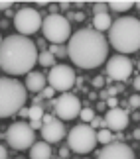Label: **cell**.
I'll return each instance as SVG.
<instances>
[{"label": "cell", "mask_w": 140, "mask_h": 159, "mask_svg": "<svg viewBox=\"0 0 140 159\" xmlns=\"http://www.w3.org/2000/svg\"><path fill=\"white\" fill-rule=\"evenodd\" d=\"M109 55V41L101 32L93 28H83L69 38L67 57H71L73 65L81 69H95L103 65Z\"/></svg>", "instance_id": "1"}, {"label": "cell", "mask_w": 140, "mask_h": 159, "mask_svg": "<svg viewBox=\"0 0 140 159\" xmlns=\"http://www.w3.org/2000/svg\"><path fill=\"white\" fill-rule=\"evenodd\" d=\"M38 63V49L36 43L26 35H8L0 45V65L8 75H24L32 73L34 65Z\"/></svg>", "instance_id": "2"}, {"label": "cell", "mask_w": 140, "mask_h": 159, "mask_svg": "<svg viewBox=\"0 0 140 159\" xmlns=\"http://www.w3.org/2000/svg\"><path fill=\"white\" fill-rule=\"evenodd\" d=\"M109 41L120 55L134 53L140 49V20L124 16L113 22L109 30Z\"/></svg>", "instance_id": "3"}, {"label": "cell", "mask_w": 140, "mask_h": 159, "mask_svg": "<svg viewBox=\"0 0 140 159\" xmlns=\"http://www.w3.org/2000/svg\"><path fill=\"white\" fill-rule=\"evenodd\" d=\"M26 98V87L20 81L12 77H0V118L18 114Z\"/></svg>", "instance_id": "4"}, {"label": "cell", "mask_w": 140, "mask_h": 159, "mask_svg": "<svg viewBox=\"0 0 140 159\" xmlns=\"http://www.w3.org/2000/svg\"><path fill=\"white\" fill-rule=\"evenodd\" d=\"M41 34L53 45H61L63 41H69L71 38V24L61 14H50L41 22Z\"/></svg>", "instance_id": "5"}, {"label": "cell", "mask_w": 140, "mask_h": 159, "mask_svg": "<svg viewBox=\"0 0 140 159\" xmlns=\"http://www.w3.org/2000/svg\"><path fill=\"white\" fill-rule=\"evenodd\" d=\"M97 145V130L89 124H79L71 128L67 136V148L75 153H91Z\"/></svg>", "instance_id": "6"}, {"label": "cell", "mask_w": 140, "mask_h": 159, "mask_svg": "<svg viewBox=\"0 0 140 159\" xmlns=\"http://www.w3.org/2000/svg\"><path fill=\"white\" fill-rule=\"evenodd\" d=\"M6 142H8L10 148L16 149V151L30 149L36 143V132L24 120L14 122V124H10L8 132H6Z\"/></svg>", "instance_id": "7"}, {"label": "cell", "mask_w": 140, "mask_h": 159, "mask_svg": "<svg viewBox=\"0 0 140 159\" xmlns=\"http://www.w3.org/2000/svg\"><path fill=\"white\" fill-rule=\"evenodd\" d=\"M41 22H44V18L40 16V12L36 8H20L14 14V28L18 30L20 35H26V38L30 34L38 32L41 28Z\"/></svg>", "instance_id": "8"}, {"label": "cell", "mask_w": 140, "mask_h": 159, "mask_svg": "<svg viewBox=\"0 0 140 159\" xmlns=\"http://www.w3.org/2000/svg\"><path fill=\"white\" fill-rule=\"evenodd\" d=\"M46 79H47V84H50L53 90H61V93L69 90L73 84H75V81H77L75 73H73V69L69 65H56V67H51Z\"/></svg>", "instance_id": "9"}, {"label": "cell", "mask_w": 140, "mask_h": 159, "mask_svg": "<svg viewBox=\"0 0 140 159\" xmlns=\"http://www.w3.org/2000/svg\"><path fill=\"white\" fill-rule=\"evenodd\" d=\"M53 110H56V116L59 120H73L81 112V100L77 96L65 93L57 96V100H53Z\"/></svg>", "instance_id": "10"}, {"label": "cell", "mask_w": 140, "mask_h": 159, "mask_svg": "<svg viewBox=\"0 0 140 159\" xmlns=\"http://www.w3.org/2000/svg\"><path fill=\"white\" fill-rule=\"evenodd\" d=\"M132 73V61L126 57V55H113L111 59H109L107 63V75L114 79V81H124V79H128Z\"/></svg>", "instance_id": "11"}, {"label": "cell", "mask_w": 140, "mask_h": 159, "mask_svg": "<svg viewBox=\"0 0 140 159\" xmlns=\"http://www.w3.org/2000/svg\"><path fill=\"white\" fill-rule=\"evenodd\" d=\"M97 159H134V149L128 143H123V142L113 143L111 142L97 153Z\"/></svg>", "instance_id": "12"}, {"label": "cell", "mask_w": 140, "mask_h": 159, "mask_svg": "<svg viewBox=\"0 0 140 159\" xmlns=\"http://www.w3.org/2000/svg\"><path fill=\"white\" fill-rule=\"evenodd\" d=\"M128 126V112L123 108H111L105 116V128L113 132H120Z\"/></svg>", "instance_id": "13"}, {"label": "cell", "mask_w": 140, "mask_h": 159, "mask_svg": "<svg viewBox=\"0 0 140 159\" xmlns=\"http://www.w3.org/2000/svg\"><path fill=\"white\" fill-rule=\"evenodd\" d=\"M63 136H65V126L63 120L59 118H53L50 124H44V128H41V138L47 143H57L59 139H63Z\"/></svg>", "instance_id": "14"}, {"label": "cell", "mask_w": 140, "mask_h": 159, "mask_svg": "<svg viewBox=\"0 0 140 159\" xmlns=\"http://www.w3.org/2000/svg\"><path fill=\"white\" fill-rule=\"evenodd\" d=\"M46 87H47V79L41 75V73H38V71L28 73V77H26V90H30V93H41Z\"/></svg>", "instance_id": "15"}, {"label": "cell", "mask_w": 140, "mask_h": 159, "mask_svg": "<svg viewBox=\"0 0 140 159\" xmlns=\"http://www.w3.org/2000/svg\"><path fill=\"white\" fill-rule=\"evenodd\" d=\"M30 159H51V148L47 142H36L30 148Z\"/></svg>", "instance_id": "16"}, {"label": "cell", "mask_w": 140, "mask_h": 159, "mask_svg": "<svg viewBox=\"0 0 140 159\" xmlns=\"http://www.w3.org/2000/svg\"><path fill=\"white\" fill-rule=\"evenodd\" d=\"M93 26H95L97 32L103 34L105 30H111L113 20H111V16H109V14H97V16L93 18Z\"/></svg>", "instance_id": "17"}, {"label": "cell", "mask_w": 140, "mask_h": 159, "mask_svg": "<svg viewBox=\"0 0 140 159\" xmlns=\"http://www.w3.org/2000/svg\"><path fill=\"white\" fill-rule=\"evenodd\" d=\"M107 4H109V8L114 10V12H126L134 6V2H130V0H114V2H107Z\"/></svg>", "instance_id": "18"}, {"label": "cell", "mask_w": 140, "mask_h": 159, "mask_svg": "<svg viewBox=\"0 0 140 159\" xmlns=\"http://www.w3.org/2000/svg\"><path fill=\"white\" fill-rule=\"evenodd\" d=\"M38 61H40V65H44V67H56V55H51L47 49L38 55Z\"/></svg>", "instance_id": "19"}, {"label": "cell", "mask_w": 140, "mask_h": 159, "mask_svg": "<svg viewBox=\"0 0 140 159\" xmlns=\"http://www.w3.org/2000/svg\"><path fill=\"white\" fill-rule=\"evenodd\" d=\"M113 142V134L109 128H101L97 132V143H111Z\"/></svg>", "instance_id": "20"}, {"label": "cell", "mask_w": 140, "mask_h": 159, "mask_svg": "<svg viewBox=\"0 0 140 159\" xmlns=\"http://www.w3.org/2000/svg\"><path fill=\"white\" fill-rule=\"evenodd\" d=\"M44 114H46L44 106H38V104L30 106V120H41V118H44Z\"/></svg>", "instance_id": "21"}, {"label": "cell", "mask_w": 140, "mask_h": 159, "mask_svg": "<svg viewBox=\"0 0 140 159\" xmlns=\"http://www.w3.org/2000/svg\"><path fill=\"white\" fill-rule=\"evenodd\" d=\"M47 51H50L51 55H57V57H67V47H65L63 43L61 45H51Z\"/></svg>", "instance_id": "22"}, {"label": "cell", "mask_w": 140, "mask_h": 159, "mask_svg": "<svg viewBox=\"0 0 140 159\" xmlns=\"http://www.w3.org/2000/svg\"><path fill=\"white\" fill-rule=\"evenodd\" d=\"M79 116H81V120H83V122H89V124H91V120L95 118V110H93V108H81Z\"/></svg>", "instance_id": "23"}, {"label": "cell", "mask_w": 140, "mask_h": 159, "mask_svg": "<svg viewBox=\"0 0 140 159\" xmlns=\"http://www.w3.org/2000/svg\"><path fill=\"white\" fill-rule=\"evenodd\" d=\"M93 14H109V4L107 2H95L93 6Z\"/></svg>", "instance_id": "24"}, {"label": "cell", "mask_w": 140, "mask_h": 159, "mask_svg": "<svg viewBox=\"0 0 140 159\" xmlns=\"http://www.w3.org/2000/svg\"><path fill=\"white\" fill-rule=\"evenodd\" d=\"M53 94H56V90H53V89L50 87V84H47V87H46L44 90H41V98H51Z\"/></svg>", "instance_id": "25"}, {"label": "cell", "mask_w": 140, "mask_h": 159, "mask_svg": "<svg viewBox=\"0 0 140 159\" xmlns=\"http://www.w3.org/2000/svg\"><path fill=\"white\" fill-rule=\"evenodd\" d=\"M30 128H32L34 132L41 130V128H44V122H41V120H30Z\"/></svg>", "instance_id": "26"}, {"label": "cell", "mask_w": 140, "mask_h": 159, "mask_svg": "<svg viewBox=\"0 0 140 159\" xmlns=\"http://www.w3.org/2000/svg\"><path fill=\"white\" fill-rule=\"evenodd\" d=\"M128 104H130L132 108H140V96H138V94H132L130 100H128Z\"/></svg>", "instance_id": "27"}, {"label": "cell", "mask_w": 140, "mask_h": 159, "mask_svg": "<svg viewBox=\"0 0 140 159\" xmlns=\"http://www.w3.org/2000/svg\"><path fill=\"white\" fill-rule=\"evenodd\" d=\"M91 128H99V126H105V120H101V118H97V116H95V118L93 120H91V124H89Z\"/></svg>", "instance_id": "28"}, {"label": "cell", "mask_w": 140, "mask_h": 159, "mask_svg": "<svg viewBox=\"0 0 140 159\" xmlns=\"http://www.w3.org/2000/svg\"><path fill=\"white\" fill-rule=\"evenodd\" d=\"M103 84H105V79H103V77H95V79H93V87H95V89H101Z\"/></svg>", "instance_id": "29"}, {"label": "cell", "mask_w": 140, "mask_h": 159, "mask_svg": "<svg viewBox=\"0 0 140 159\" xmlns=\"http://www.w3.org/2000/svg\"><path fill=\"white\" fill-rule=\"evenodd\" d=\"M18 114H20L22 118H30V108H26V106H22L20 110H18Z\"/></svg>", "instance_id": "30"}, {"label": "cell", "mask_w": 140, "mask_h": 159, "mask_svg": "<svg viewBox=\"0 0 140 159\" xmlns=\"http://www.w3.org/2000/svg\"><path fill=\"white\" fill-rule=\"evenodd\" d=\"M10 6H12L10 0H0V10H10Z\"/></svg>", "instance_id": "31"}, {"label": "cell", "mask_w": 140, "mask_h": 159, "mask_svg": "<svg viewBox=\"0 0 140 159\" xmlns=\"http://www.w3.org/2000/svg\"><path fill=\"white\" fill-rule=\"evenodd\" d=\"M107 104L111 106V108H117V96H109V98H107Z\"/></svg>", "instance_id": "32"}, {"label": "cell", "mask_w": 140, "mask_h": 159, "mask_svg": "<svg viewBox=\"0 0 140 159\" xmlns=\"http://www.w3.org/2000/svg\"><path fill=\"white\" fill-rule=\"evenodd\" d=\"M50 14H59V4H50Z\"/></svg>", "instance_id": "33"}, {"label": "cell", "mask_w": 140, "mask_h": 159, "mask_svg": "<svg viewBox=\"0 0 140 159\" xmlns=\"http://www.w3.org/2000/svg\"><path fill=\"white\" fill-rule=\"evenodd\" d=\"M56 118V116H51V114H44V118H41V122H44V124H50V122Z\"/></svg>", "instance_id": "34"}, {"label": "cell", "mask_w": 140, "mask_h": 159, "mask_svg": "<svg viewBox=\"0 0 140 159\" xmlns=\"http://www.w3.org/2000/svg\"><path fill=\"white\" fill-rule=\"evenodd\" d=\"M73 18H75L77 22H81V20H85V14H83V12H75V14H73Z\"/></svg>", "instance_id": "35"}, {"label": "cell", "mask_w": 140, "mask_h": 159, "mask_svg": "<svg viewBox=\"0 0 140 159\" xmlns=\"http://www.w3.org/2000/svg\"><path fill=\"white\" fill-rule=\"evenodd\" d=\"M107 93H109V96H117V93H118V89H117V87H111V89L107 90Z\"/></svg>", "instance_id": "36"}, {"label": "cell", "mask_w": 140, "mask_h": 159, "mask_svg": "<svg viewBox=\"0 0 140 159\" xmlns=\"http://www.w3.org/2000/svg\"><path fill=\"white\" fill-rule=\"evenodd\" d=\"M59 155H61L63 159H67V155H69V148H63L61 151H59Z\"/></svg>", "instance_id": "37"}, {"label": "cell", "mask_w": 140, "mask_h": 159, "mask_svg": "<svg viewBox=\"0 0 140 159\" xmlns=\"http://www.w3.org/2000/svg\"><path fill=\"white\" fill-rule=\"evenodd\" d=\"M69 2H59V10H69Z\"/></svg>", "instance_id": "38"}, {"label": "cell", "mask_w": 140, "mask_h": 159, "mask_svg": "<svg viewBox=\"0 0 140 159\" xmlns=\"http://www.w3.org/2000/svg\"><path fill=\"white\" fill-rule=\"evenodd\" d=\"M0 159H6V148L0 143Z\"/></svg>", "instance_id": "39"}, {"label": "cell", "mask_w": 140, "mask_h": 159, "mask_svg": "<svg viewBox=\"0 0 140 159\" xmlns=\"http://www.w3.org/2000/svg\"><path fill=\"white\" fill-rule=\"evenodd\" d=\"M134 89H136V90H140V77H136V79H134Z\"/></svg>", "instance_id": "40"}, {"label": "cell", "mask_w": 140, "mask_h": 159, "mask_svg": "<svg viewBox=\"0 0 140 159\" xmlns=\"http://www.w3.org/2000/svg\"><path fill=\"white\" fill-rule=\"evenodd\" d=\"M134 138H136V139H140V130H134Z\"/></svg>", "instance_id": "41"}, {"label": "cell", "mask_w": 140, "mask_h": 159, "mask_svg": "<svg viewBox=\"0 0 140 159\" xmlns=\"http://www.w3.org/2000/svg\"><path fill=\"white\" fill-rule=\"evenodd\" d=\"M134 4H136V8H138V10H140V0H138V2H134Z\"/></svg>", "instance_id": "42"}, {"label": "cell", "mask_w": 140, "mask_h": 159, "mask_svg": "<svg viewBox=\"0 0 140 159\" xmlns=\"http://www.w3.org/2000/svg\"><path fill=\"white\" fill-rule=\"evenodd\" d=\"M0 45H2V35H0Z\"/></svg>", "instance_id": "43"}, {"label": "cell", "mask_w": 140, "mask_h": 159, "mask_svg": "<svg viewBox=\"0 0 140 159\" xmlns=\"http://www.w3.org/2000/svg\"><path fill=\"white\" fill-rule=\"evenodd\" d=\"M138 69H140V61H138Z\"/></svg>", "instance_id": "44"}, {"label": "cell", "mask_w": 140, "mask_h": 159, "mask_svg": "<svg viewBox=\"0 0 140 159\" xmlns=\"http://www.w3.org/2000/svg\"><path fill=\"white\" fill-rule=\"evenodd\" d=\"M59 159H63V157H59Z\"/></svg>", "instance_id": "45"}, {"label": "cell", "mask_w": 140, "mask_h": 159, "mask_svg": "<svg viewBox=\"0 0 140 159\" xmlns=\"http://www.w3.org/2000/svg\"><path fill=\"white\" fill-rule=\"evenodd\" d=\"M0 67H2V65H0Z\"/></svg>", "instance_id": "46"}]
</instances>
